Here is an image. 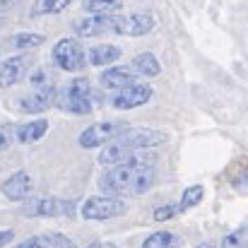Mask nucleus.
<instances>
[{
  "label": "nucleus",
  "instance_id": "obj_1",
  "mask_svg": "<svg viewBox=\"0 0 248 248\" xmlns=\"http://www.w3.org/2000/svg\"><path fill=\"white\" fill-rule=\"evenodd\" d=\"M169 142V135L164 130H155V128H125L118 138H113L111 142L104 145V152H99V164L111 166L121 164V162H145V164H155V152H145V150H155L159 145Z\"/></svg>",
  "mask_w": 248,
  "mask_h": 248
},
{
  "label": "nucleus",
  "instance_id": "obj_2",
  "mask_svg": "<svg viewBox=\"0 0 248 248\" xmlns=\"http://www.w3.org/2000/svg\"><path fill=\"white\" fill-rule=\"evenodd\" d=\"M157 181L155 164L145 162H121V164L106 166V171L99 178V188L104 195L123 198V195H145L152 190Z\"/></svg>",
  "mask_w": 248,
  "mask_h": 248
},
{
  "label": "nucleus",
  "instance_id": "obj_3",
  "mask_svg": "<svg viewBox=\"0 0 248 248\" xmlns=\"http://www.w3.org/2000/svg\"><path fill=\"white\" fill-rule=\"evenodd\" d=\"M53 106H58L65 113H75V116H89L94 108V89L87 78H75L65 84L61 92H56V101Z\"/></svg>",
  "mask_w": 248,
  "mask_h": 248
},
{
  "label": "nucleus",
  "instance_id": "obj_4",
  "mask_svg": "<svg viewBox=\"0 0 248 248\" xmlns=\"http://www.w3.org/2000/svg\"><path fill=\"white\" fill-rule=\"evenodd\" d=\"M51 56H53L56 68H61L63 73H82L87 68V51H84L82 41L75 36L58 39Z\"/></svg>",
  "mask_w": 248,
  "mask_h": 248
},
{
  "label": "nucleus",
  "instance_id": "obj_5",
  "mask_svg": "<svg viewBox=\"0 0 248 248\" xmlns=\"http://www.w3.org/2000/svg\"><path fill=\"white\" fill-rule=\"evenodd\" d=\"M128 212V202L113 195H92L84 200L80 207V215L89 222H104V219H113Z\"/></svg>",
  "mask_w": 248,
  "mask_h": 248
},
{
  "label": "nucleus",
  "instance_id": "obj_6",
  "mask_svg": "<svg viewBox=\"0 0 248 248\" xmlns=\"http://www.w3.org/2000/svg\"><path fill=\"white\" fill-rule=\"evenodd\" d=\"M125 128H130L125 121H99V123H92V125H87L82 133L78 135V145L82 150L104 147L106 142H111L113 138H118Z\"/></svg>",
  "mask_w": 248,
  "mask_h": 248
},
{
  "label": "nucleus",
  "instance_id": "obj_7",
  "mask_svg": "<svg viewBox=\"0 0 248 248\" xmlns=\"http://www.w3.org/2000/svg\"><path fill=\"white\" fill-rule=\"evenodd\" d=\"M78 205L73 200L61 198H29L24 200L19 215L22 217H73Z\"/></svg>",
  "mask_w": 248,
  "mask_h": 248
},
{
  "label": "nucleus",
  "instance_id": "obj_8",
  "mask_svg": "<svg viewBox=\"0 0 248 248\" xmlns=\"http://www.w3.org/2000/svg\"><path fill=\"white\" fill-rule=\"evenodd\" d=\"M73 31H75L80 39H94V36L116 34V12L80 17L78 22H73Z\"/></svg>",
  "mask_w": 248,
  "mask_h": 248
},
{
  "label": "nucleus",
  "instance_id": "obj_9",
  "mask_svg": "<svg viewBox=\"0 0 248 248\" xmlns=\"http://www.w3.org/2000/svg\"><path fill=\"white\" fill-rule=\"evenodd\" d=\"M157 27V19L152 12H130V15H121L116 12V36H145Z\"/></svg>",
  "mask_w": 248,
  "mask_h": 248
},
{
  "label": "nucleus",
  "instance_id": "obj_10",
  "mask_svg": "<svg viewBox=\"0 0 248 248\" xmlns=\"http://www.w3.org/2000/svg\"><path fill=\"white\" fill-rule=\"evenodd\" d=\"M152 94H155V89L150 84L133 82L123 89H116V94L111 96V104L118 111H130V108H138V106H145L147 101H152Z\"/></svg>",
  "mask_w": 248,
  "mask_h": 248
},
{
  "label": "nucleus",
  "instance_id": "obj_11",
  "mask_svg": "<svg viewBox=\"0 0 248 248\" xmlns=\"http://www.w3.org/2000/svg\"><path fill=\"white\" fill-rule=\"evenodd\" d=\"M56 84H46V87H36L34 92L29 94H22L17 99V108L22 113H29V116H36V113H44L46 108L53 106L56 101Z\"/></svg>",
  "mask_w": 248,
  "mask_h": 248
},
{
  "label": "nucleus",
  "instance_id": "obj_12",
  "mask_svg": "<svg viewBox=\"0 0 248 248\" xmlns=\"http://www.w3.org/2000/svg\"><path fill=\"white\" fill-rule=\"evenodd\" d=\"M2 195L12 202H24L34 195V178L27 171H15L10 178H5L2 183Z\"/></svg>",
  "mask_w": 248,
  "mask_h": 248
},
{
  "label": "nucleus",
  "instance_id": "obj_13",
  "mask_svg": "<svg viewBox=\"0 0 248 248\" xmlns=\"http://www.w3.org/2000/svg\"><path fill=\"white\" fill-rule=\"evenodd\" d=\"M29 65H31L29 56H10V58L0 61V89L15 87L27 75Z\"/></svg>",
  "mask_w": 248,
  "mask_h": 248
},
{
  "label": "nucleus",
  "instance_id": "obj_14",
  "mask_svg": "<svg viewBox=\"0 0 248 248\" xmlns=\"http://www.w3.org/2000/svg\"><path fill=\"white\" fill-rule=\"evenodd\" d=\"M138 82V75L133 73V68L130 65H111V68H106L101 75H99V84L104 87V89H123V87H128V84Z\"/></svg>",
  "mask_w": 248,
  "mask_h": 248
},
{
  "label": "nucleus",
  "instance_id": "obj_15",
  "mask_svg": "<svg viewBox=\"0 0 248 248\" xmlns=\"http://www.w3.org/2000/svg\"><path fill=\"white\" fill-rule=\"evenodd\" d=\"M121 56H123V48H121V46H113V44H94V46L87 51V65H94V68L113 65L116 61H121Z\"/></svg>",
  "mask_w": 248,
  "mask_h": 248
},
{
  "label": "nucleus",
  "instance_id": "obj_16",
  "mask_svg": "<svg viewBox=\"0 0 248 248\" xmlns=\"http://www.w3.org/2000/svg\"><path fill=\"white\" fill-rule=\"evenodd\" d=\"M46 133H48V121H46V118H34V121H29V123L17 125L15 142H19V145H34V142L44 140Z\"/></svg>",
  "mask_w": 248,
  "mask_h": 248
},
{
  "label": "nucleus",
  "instance_id": "obj_17",
  "mask_svg": "<svg viewBox=\"0 0 248 248\" xmlns=\"http://www.w3.org/2000/svg\"><path fill=\"white\" fill-rule=\"evenodd\" d=\"M15 248H75V244L65 234H36L19 241Z\"/></svg>",
  "mask_w": 248,
  "mask_h": 248
},
{
  "label": "nucleus",
  "instance_id": "obj_18",
  "mask_svg": "<svg viewBox=\"0 0 248 248\" xmlns=\"http://www.w3.org/2000/svg\"><path fill=\"white\" fill-rule=\"evenodd\" d=\"M130 68H133V73L138 75V78H157V75H162V63H159V58L152 53V51H145V53H138L133 61H130Z\"/></svg>",
  "mask_w": 248,
  "mask_h": 248
},
{
  "label": "nucleus",
  "instance_id": "obj_19",
  "mask_svg": "<svg viewBox=\"0 0 248 248\" xmlns=\"http://www.w3.org/2000/svg\"><path fill=\"white\" fill-rule=\"evenodd\" d=\"M70 5H73V0H34V2H31V10H29V17L36 19V17L61 15V12L68 10Z\"/></svg>",
  "mask_w": 248,
  "mask_h": 248
},
{
  "label": "nucleus",
  "instance_id": "obj_20",
  "mask_svg": "<svg viewBox=\"0 0 248 248\" xmlns=\"http://www.w3.org/2000/svg\"><path fill=\"white\" fill-rule=\"evenodd\" d=\"M44 41H46V36L39 34V31H19V34H15L10 39V46L17 48V51H29V48L41 46Z\"/></svg>",
  "mask_w": 248,
  "mask_h": 248
},
{
  "label": "nucleus",
  "instance_id": "obj_21",
  "mask_svg": "<svg viewBox=\"0 0 248 248\" xmlns=\"http://www.w3.org/2000/svg\"><path fill=\"white\" fill-rule=\"evenodd\" d=\"M205 198V188L202 186H188L181 195V202H178V212H188L190 207L200 205Z\"/></svg>",
  "mask_w": 248,
  "mask_h": 248
},
{
  "label": "nucleus",
  "instance_id": "obj_22",
  "mask_svg": "<svg viewBox=\"0 0 248 248\" xmlns=\"http://www.w3.org/2000/svg\"><path fill=\"white\" fill-rule=\"evenodd\" d=\"M125 0H84V10L89 15H106V12H118Z\"/></svg>",
  "mask_w": 248,
  "mask_h": 248
},
{
  "label": "nucleus",
  "instance_id": "obj_23",
  "mask_svg": "<svg viewBox=\"0 0 248 248\" xmlns=\"http://www.w3.org/2000/svg\"><path fill=\"white\" fill-rule=\"evenodd\" d=\"M176 244V236L171 232H155L145 239L142 248H173Z\"/></svg>",
  "mask_w": 248,
  "mask_h": 248
},
{
  "label": "nucleus",
  "instance_id": "obj_24",
  "mask_svg": "<svg viewBox=\"0 0 248 248\" xmlns=\"http://www.w3.org/2000/svg\"><path fill=\"white\" fill-rule=\"evenodd\" d=\"M15 133H17L15 123H0V152H7L15 145Z\"/></svg>",
  "mask_w": 248,
  "mask_h": 248
},
{
  "label": "nucleus",
  "instance_id": "obj_25",
  "mask_svg": "<svg viewBox=\"0 0 248 248\" xmlns=\"http://www.w3.org/2000/svg\"><path fill=\"white\" fill-rule=\"evenodd\" d=\"M176 215H178V205L169 202V205H162V207L155 210V222H166V219H171Z\"/></svg>",
  "mask_w": 248,
  "mask_h": 248
},
{
  "label": "nucleus",
  "instance_id": "obj_26",
  "mask_svg": "<svg viewBox=\"0 0 248 248\" xmlns=\"http://www.w3.org/2000/svg\"><path fill=\"white\" fill-rule=\"evenodd\" d=\"M241 244H244V229H236L234 234H227L222 239V246L224 248H241Z\"/></svg>",
  "mask_w": 248,
  "mask_h": 248
},
{
  "label": "nucleus",
  "instance_id": "obj_27",
  "mask_svg": "<svg viewBox=\"0 0 248 248\" xmlns=\"http://www.w3.org/2000/svg\"><path fill=\"white\" fill-rule=\"evenodd\" d=\"M29 82L34 84V87H46V84H53L48 80V70H44V68H36L31 75H29Z\"/></svg>",
  "mask_w": 248,
  "mask_h": 248
},
{
  "label": "nucleus",
  "instance_id": "obj_28",
  "mask_svg": "<svg viewBox=\"0 0 248 248\" xmlns=\"http://www.w3.org/2000/svg\"><path fill=\"white\" fill-rule=\"evenodd\" d=\"M12 239H15V232L12 229H0V248L12 244Z\"/></svg>",
  "mask_w": 248,
  "mask_h": 248
},
{
  "label": "nucleus",
  "instance_id": "obj_29",
  "mask_svg": "<svg viewBox=\"0 0 248 248\" xmlns=\"http://www.w3.org/2000/svg\"><path fill=\"white\" fill-rule=\"evenodd\" d=\"M19 0H0V12H5V10H10V7H15Z\"/></svg>",
  "mask_w": 248,
  "mask_h": 248
},
{
  "label": "nucleus",
  "instance_id": "obj_30",
  "mask_svg": "<svg viewBox=\"0 0 248 248\" xmlns=\"http://www.w3.org/2000/svg\"><path fill=\"white\" fill-rule=\"evenodd\" d=\"M195 248H217V244H212V241H205V244H200V246Z\"/></svg>",
  "mask_w": 248,
  "mask_h": 248
},
{
  "label": "nucleus",
  "instance_id": "obj_31",
  "mask_svg": "<svg viewBox=\"0 0 248 248\" xmlns=\"http://www.w3.org/2000/svg\"><path fill=\"white\" fill-rule=\"evenodd\" d=\"M87 248H108L106 244H101V241H94V244H89Z\"/></svg>",
  "mask_w": 248,
  "mask_h": 248
},
{
  "label": "nucleus",
  "instance_id": "obj_32",
  "mask_svg": "<svg viewBox=\"0 0 248 248\" xmlns=\"http://www.w3.org/2000/svg\"><path fill=\"white\" fill-rule=\"evenodd\" d=\"M0 24H2V19H0Z\"/></svg>",
  "mask_w": 248,
  "mask_h": 248
}]
</instances>
